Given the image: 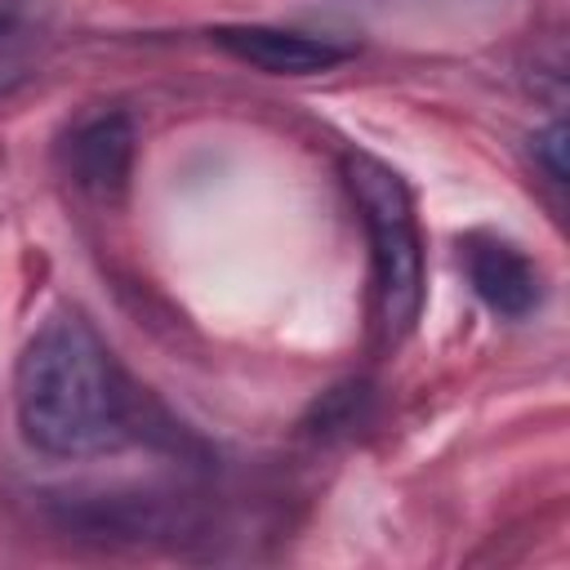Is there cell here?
Wrapping results in <instances>:
<instances>
[{"label": "cell", "instance_id": "8", "mask_svg": "<svg viewBox=\"0 0 570 570\" xmlns=\"http://www.w3.org/2000/svg\"><path fill=\"white\" fill-rule=\"evenodd\" d=\"M22 80H27V62L0 49V98H9L13 89H22Z\"/></svg>", "mask_w": 570, "mask_h": 570}, {"label": "cell", "instance_id": "3", "mask_svg": "<svg viewBox=\"0 0 570 570\" xmlns=\"http://www.w3.org/2000/svg\"><path fill=\"white\" fill-rule=\"evenodd\" d=\"M134 151H138V134H134L129 111L102 107V111L80 116V120L67 129V138H62V147H58V160H62V174H67L85 196L111 200V196H120L125 183H129Z\"/></svg>", "mask_w": 570, "mask_h": 570}, {"label": "cell", "instance_id": "6", "mask_svg": "<svg viewBox=\"0 0 570 570\" xmlns=\"http://www.w3.org/2000/svg\"><path fill=\"white\" fill-rule=\"evenodd\" d=\"M530 156H534V165L543 169V178L552 187H566V125L561 120L530 134Z\"/></svg>", "mask_w": 570, "mask_h": 570}, {"label": "cell", "instance_id": "7", "mask_svg": "<svg viewBox=\"0 0 570 570\" xmlns=\"http://www.w3.org/2000/svg\"><path fill=\"white\" fill-rule=\"evenodd\" d=\"M49 18V0H0V40H13Z\"/></svg>", "mask_w": 570, "mask_h": 570}, {"label": "cell", "instance_id": "4", "mask_svg": "<svg viewBox=\"0 0 570 570\" xmlns=\"http://www.w3.org/2000/svg\"><path fill=\"white\" fill-rule=\"evenodd\" d=\"M209 40L232 53L236 62H249L267 76H316L352 58V45H338L330 36L267 27V22H240V27H214Z\"/></svg>", "mask_w": 570, "mask_h": 570}, {"label": "cell", "instance_id": "5", "mask_svg": "<svg viewBox=\"0 0 570 570\" xmlns=\"http://www.w3.org/2000/svg\"><path fill=\"white\" fill-rule=\"evenodd\" d=\"M459 249H463V272H468L472 294L499 321H525L543 307V276L512 240L476 232Z\"/></svg>", "mask_w": 570, "mask_h": 570}, {"label": "cell", "instance_id": "2", "mask_svg": "<svg viewBox=\"0 0 570 570\" xmlns=\"http://www.w3.org/2000/svg\"><path fill=\"white\" fill-rule=\"evenodd\" d=\"M343 178L370 232L374 312H379L383 343H401L414 330L419 307H423V245H419L410 191L392 165L365 151L343 156Z\"/></svg>", "mask_w": 570, "mask_h": 570}, {"label": "cell", "instance_id": "1", "mask_svg": "<svg viewBox=\"0 0 570 570\" xmlns=\"http://www.w3.org/2000/svg\"><path fill=\"white\" fill-rule=\"evenodd\" d=\"M22 441L45 459H94L134 441V387L80 312H53L13 370Z\"/></svg>", "mask_w": 570, "mask_h": 570}]
</instances>
